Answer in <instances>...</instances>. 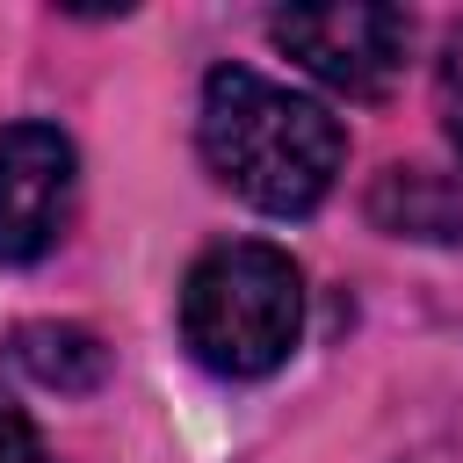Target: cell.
<instances>
[{"label": "cell", "mask_w": 463, "mask_h": 463, "mask_svg": "<svg viewBox=\"0 0 463 463\" xmlns=\"http://www.w3.org/2000/svg\"><path fill=\"white\" fill-rule=\"evenodd\" d=\"M195 137H203L210 174L268 217L318 210L347 159V130L311 94H289V87L260 80L253 65H217L203 80Z\"/></svg>", "instance_id": "obj_1"}, {"label": "cell", "mask_w": 463, "mask_h": 463, "mask_svg": "<svg viewBox=\"0 0 463 463\" xmlns=\"http://www.w3.org/2000/svg\"><path fill=\"white\" fill-rule=\"evenodd\" d=\"M304 333V275L282 246L232 239L210 246L181 282V340L210 376L253 383L289 362Z\"/></svg>", "instance_id": "obj_2"}, {"label": "cell", "mask_w": 463, "mask_h": 463, "mask_svg": "<svg viewBox=\"0 0 463 463\" xmlns=\"http://www.w3.org/2000/svg\"><path fill=\"white\" fill-rule=\"evenodd\" d=\"M268 36H275L304 72H318L326 87H340V94H383L391 72L405 65L412 22H405L398 7L347 0V7H289V14L268 22Z\"/></svg>", "instance_id": "obj_3"}, {"label": "cell", "mask_w": 463, "mask_h": 463, "mask_svg": "<svg viewBox=\"0 0 463 463\" xmlns=\"http://www.w3.org/2000/svg\"><path fill=\"white\" fill-rule=\"evenodd\" d=\"M72 210V137L58 123L0 130V260L29 268L58 246Z\"/></svg>", "instance_id": "obj_4"}, {"label": "cell", "mask_w": 463, "mask_h": 463, "mask_svg": "<svg viewBox=\"0 0 463 463\" xmlns=\"http://www.w3.org/2000/svg\"><path fill=\"white\" fill-rule=\"evenodd\" d=\"M369 224L391 239H420V246H456L463 239V181L441 166H383L369 181Z\"/></svg>", "instance_id": "obj_5"}, {"label": "cell", "mask_w": 463, "mask_h": 463, "mask_svg": "<svg viewBox=\"0 0 463 463\" xmlns=\"http://www.w3.org/2000/svg\"><path fill=\"white\" fill-rule=\"evenodd\" d=\"M7 354H14V369L36 376L43 391H94V383L109 376V347H101L87 326H58V318L14 326Z\"/></svg>", "instance_id": "obj_6"}, {"label": "cell", "mask_w": 463, "mask_h": 463, "mask_svg": "<svg viewBox=\"0 0 463 463\" xmlns=\"http://www.w3.org/2000/svg\"><path fill=\"white\" fill-rule=\"evenodd\" d=\"M0 463H58L51 449H43V434H36V420L0 391Z\"/></svg>", "instance_id": "obj_7"}, {"label": "cell", "mask_w": 463, "mask_h": 463, "mask_svg": "<svg viewBox=\"0 0 463 463\" xmlns=\"http://www.w3.org/2000/svg\"><path fill=\"white\" fill-rule=\"evenodd\" d=\"M441 116H449V145L463 152V72L449 65V87H441Z\"/></svg>", "instance_id": "obj_8"}]
</instances>
